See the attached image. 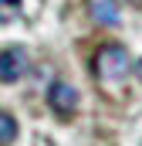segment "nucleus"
<instances>
[{"label":"nucleus","mask_w":142,"mask_h":146,"mask_svg":"<svg viewBox=\"0 0 142 146\" xmlns=\"http://www.w3.org/2000/svg\"><path fill=\"white\" fill-rule=\"evenodd\" d=\"M129 65H132V58H129L125 44H105L95 54V75L102 82H122L129 75Z\"/></svg>","instance_id":"obj_1"},{"label":"nucleus","mask_w":142,"mask_h":146,"mask_svg":"<svg viewBox=\"0 0 142 146\" xmlns=\"http://www.w3.org/2000/svg\"><path fill=\"white\" fill-rule=\"evenodd\" d=\"M47 106L58 119H71V112L78 109V88L68 82H54L47 88Z\"/></svg>","instance_id":"obj_2"},{"label":"nucleus","mask_w":142,"mask_h":146,"mask_svg":"<svg viewBox=\"0 0 142 146\" xmlns=\"http://www.w3.org/2000/svg\"><path fill=\"white\" fill-rule=\"evenodd\" d=\"M27 51L20 44H10L0 51V82H20L27 75Z\"/></svg>","instance_id":"obj_3"},{"label":"nucleus","mask_w":142,"mask_h":146,"mask_svg":"<svg viewBox=\"0 0 142 146\" xmlns=\"http://www.w3.org/2000/svg\"><path fill=\"white\" fill-rule=\"evenodd\" d=\"M91 14H95V21H98V24H108V27H115V24H118V21H122V17H118V10H115V3H112V0H98V3H95V10H91Z\"/></svg>","instance_id":"obj_4"},{"label":"nucleus","mask_w":142,"mask_h":146,"mask_svg":"<svg viewBox=\"0 0 142 146\" xmlns=\"http://www.w3.org/2000/svg\"><path fill=\"white\" fill-rule=\"evenodd\" d=\"M17 119L14 115H7V112H0V146H10L14 139H17Z\"/></svg>","instance_id":"obj_5"},{"label":"nucleus","mask_w":142,"mask_h":146,"mask_svg":"<svg viewBox=\"0 0 142 146\" xmlns=\"http://www.w3.org/2000/svg\"><path fill=\"white\" fill-rule=\"evenodd\" d=\"M20 17V0H0V24H10Z\"/></svg>","instance_id":"obj_6"},{"label":"nucleus","mask_w":142,"mask_h":146,"mask_svg":"<svg viewBox=\"0 0 142 146\" xmlns=\"http://www.w3.org/2000/svg\"><path fill=\"white\" fill-rule=\"evenodd\" d=\"M135 75H139V78H142V58H139V61H135Z\"/></svg>","instance_id":"obj_7"}]
</instances>
